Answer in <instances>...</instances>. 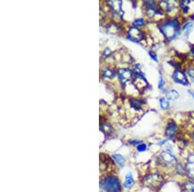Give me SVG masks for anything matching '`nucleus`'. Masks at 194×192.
<instances>
[{"mask_svg":"<svg viewBox=\"0 0 194 192\" xmlns=\"http://www.w3.org/2000/svg\"><path fill=\"white\" fill-rule=\"evenodd\" d=\"M182 190L184 192H194V182H186V183L183 184Z\"/></svg>","mask_w":194,"mask_h":192,"instance_id":"10","label":"nucleus"},{"mask_svg":"<svg viewBox=\"0 0 194 192\" xmlns=\"http://www.w3.org/2000/svg\"><path fill=\"white\" fill-rule=\"evenodd\" d=\"M113 157L114 158L115 160L117 162V163L119 165H120V166H123L124 165L125 160H124V158L122 157V155H120L119 154H115V155H113Z\"/></svg>","mask_w":194,"mask_h":192,"instance_id":"15","label":"nucleus"},{"mask_svg":"<svg viewBox=\"0 0 194 192\" xmlns=\"http://www.w3.org/2000/svg\"><path fill=\"white\" fill-rule=\"evenodd\" d=\"M147 149V146L145 144H139L137 146V149L140 152H143V151H146Z\"/></svg>","mask_w":194,"mask_h":192,"instance_id":"18","label":"nucleus"},{"mask_svg":"<svg viewBox=\"0 0 194 192\" xmlns=\"http://www.w3.org/2000/svg\"><path fill=\"white\" fill-rule=\"evenodd\" d=\"M179 95L176 90H170L166 94V96L168 100H176L179 97Z\"/></svg>","mask_w":194,"mask_h":192,"instance_id":"13","label":"nucleus"},{"mask_svg":"<svg viewBox=\"0 0 194 192\" xmlns=\"http://www.w3.org/2000/svg\"><path fill=\"white\" fill-rule=\"evenodd\" d=\"M119 78L122 83L127 82L131 78V72L128 69H122L118 71Z\"/></svg>","mask_w":194,"mask_h":192,"instance_id":"8","label":"nucleus"},{"mask_svg":"<svg viewBox=\"0 0 194 192\" xmlns=\"http://www.w3.org/2000/svg\"><path fill=\"white\" fill-rule=\"evenodd\" d=\"M164 86H165V82L162 78H160V82L159 84V87L160 90H164Z\"/></svg>","mask_w":194,"mask_h":192,"instance_id":"22","label":"nucleus"},{"mask_svg":"<svg viewBox=\"0 0 194 192\" xmlns=\"http://www.w3.org/2000/svg\"><path fill=\"white\" fill-rule=\"evenodd\" d=\"M188 92H189V93H190V95H191V96H193V98H194V93H192L191 91H188Z\"/></svg>","mask_w":194,"mask_h":192,"instance_id":"27","label":"nucleus"},{"mask_svg":"<svg viewBox=\"0 0 194 192\" xmlns=\"http://www.w3.org/2000/svg\"><path fill=\"white\" fill-rule=\"evenodd\" d=\"M186 172L188 176L194 180V154H190L187 158Z\"/></svg>","mask_w":194,"mask_h":192,"instance_id":"5","label":"nucleus"},{"mask_svg":"<svg viewBox=\"0 0 194 192\" xmlns=\"http://www.w3.org/2000/svg\"><path fill=\"white\" fill-rule=\"evenodd\" d=\"M104 131V133H107V132H108V133H110L111 132V127L109 126H108V125H104V129H102Z\"/></svg>","mask_w":194,"mask_h":192,"instance_id":"23","label":"nucleus"},{"mask_svg":"<svg viewBox=\"0 0 194 192\" xmlns=\"http://www.w3.org/2000/svg\"><path fill=\"white\" fill-rule=\"evenodd\" d=\"M160 107L164 110L168 109L170 106L169 102L165 98H161L160 100Z\"/></svg>","mask_w":194,"mask_h":192,"instance_id":"17","label":"nucleus"},{"mask_svg":"<svg viewBox=\"0 0 194 192\" xmlns=\"http://www.w3.org/2000/svg\"><path fill=\"white\" fill-rule=\"evenodd\" d=\"M160 164L165 167H172L177 165V158L169 151H163L159 157Z\"/></svg>","mask_w":194,"mask_h":192,"instance_id":"3","label":"nucleus"},{"mask_svg":"<svg viewBox=\"0 0 194 192\" xmlns=\"http://www.w3.org/2000/svg\"><path fill=\"white\" fill-rule=\"evenodd\" d=\"M192 26V23H187L186 25H185V26H184V29H190Z\"/></svg>","mask_w":194,"mask_h":192,"instance_id":"25","label":"nucleus"},{"mask_svg":"<svg viewBox=\"0 0 194 192\" xmlns=\"http://www.w3.org/2000/svg\"><path fill=\"white\" fill-rule=\"evenodd\" d=\"M134 184V180L133 179L132 175L129 173L128 174L126 177V179H125V182H124V186L126 188H129L130 187H131Z\"/></svg>","mask_w":194,"mask_h":192,"instance_id":"12","label":"nucleus"},{"mask_svg":"<svg viewBox=\"0 0 194 192\" xmlns=\"http://www.w3.org/2000/svg\"><path fill=\"white\" fill-rule=\"evenodd\" d=\"M149 54L151 56V57L154 59V60H155V61H157V56L156 55V54L154 53V52H150L149 53Z\"/></svg>","mask_w":194,"mask_h":192,"instance_id":"24","label":"nucleus"},{"mask_svg":"<svg viewBox=\"0 0 194 192\" xmlns=\"http://www.w3.org/2000/svg\"><path fill=\"white\" fill-rule=\"evenodd\" d=\"M189 2H187V1H185V2H182V3H181V7L182 8L185 10V11H187L188 9V4Z\"/></svg>","mask_w":194,"mask_h":192,"instance_id":"20","label":"nucleus"},{"mask_svg":"<svg viewBox=\"0 0 194 192\" xmlns=\"http://www.w3.org/2000/svg\"><path fill=\"white\" fill-rule=\"evenodd\" d=\"M161 31L168 39L175 38L179 32L178 24L176 21H170L165 23L161 27Z\"/></svg>","mask_w":194,"mask_h":192,"instance_id":"2","label":"nucleus"},{"mask_svg":"<svg viewBox=\"0 0 194 192\" xmlns=\"http://www.w3.org/2000/svg\"><path fill=\"white\" fill-rule=\"evenodd\" d=\"M177 127L174 123H170L166 130V135L168 138H172L175 136V135L177 133Z\"/></svg>","mask_w":194,"mask_h":192,"instance_id":"9","label":"nucleus"},{"mask_svg":"<svg viewBox=\"0 0 194 192\" xmlns=\"http://www.w3.org/2000/svg\"><path fill=\"white\" fill-rule=\"evenodd\" d=\"M131 106L132 107H134L136 110H139L141 108V104L142 102L140 100H136V99H132L130 101Z\"/></svg>","mask_w":194,"mask_h":192,"instance_id":"14","label":"nucleus"},{"mask_svg":"<svg viewBox=\"0 0 194 192\" xmlns=\"http://www.w3.org/2000/svg\"><path fill=\"white\" fill-rule=\"evenodd\" d=\"M173 78L176 82L186 86L188 84L186 76L182 72L180 71V70H176V71H175V73H173Z\"/></svg>","mask_w":194,"mask_h":192,"instance_id":"7","label":"nucleus"},{"mask_svg":"<svg viewBox=\"0 0 194 192\" xmlns=\"http://www.w3.org/2000/svg\"><path fill=\"white\" fill-rule=\"evenodd\" d=\"M188 73L190 77L194 80V69H190L188 70Z\"/></svg>","mask_w":194,"mask_h":192,"instance_id":"21","label":"nucleus"},{"mask_svg":"<svg viewBox=\"0 0 194 192\" xmlns=\"http://www.w3.org/2000/svg\"><path fill=\"white\" fill-rule=\"evenodd\" d=\"M103 76L106 78H113L115 76V74L111 70L106 69L103 70Z\"/></svg>","mask_w":194,"mask_h":192,"instance_id":"16","label":"nucleus"},{"mask_svg":"<svg viewBox=\"0 0 194 192\" xmlns=\"http://www.w3.org/2000/svg\"><path fill=\"white\" fill-rule=\"evenodd\" d=\"M144 21L143 19H137L134 22V24L135 26H142L144 25Z\"/></svg>","mask_w":194,"mask_h":192,"instance_id":"19","label":"nucleus"},{"mask_svg":"<svg viewBox=\"0 0 194 192\" xmlns=\"http://www.w3.org/2000/svg\"><path fill=\"white\" fill-rule=\"evenodd\" d=\"M100 186L106 192H119L121 190L120 182L115 177H107L101 180Z\"/></svg>","mask_w":194,"mask_h":192,"instance_id":"1","label":"nucleus"},{"mask_svg":"<svg viewBox=\"0 0 194 192\" xmlns=\"http://www.w3.org/2000/svg\"><path fill=\"white\" fill-rule=\"evenodd\" d=\"M112 8H113L114 11L117 13H120L122 11L121 8V3L122 2L120 1H111L109 2Z\"/></svg>","mask_w":194,"mask_h":192,"instance_id":"11","label":"nucleus"},{"mask_svg":"<svg viewBox=\"0 0 194 192\" xmlns=\"http://www.w3.org/2000/svg\"><path fill=\"white\" fill-rule=\"evenodd\" d=\"M128 34H129V38L132 40V41L137 42L140 41V40L142 39V33L138 28L135 27H131Z\"/></svg>","mask_w":194,"mask_h":192,"instance_id":"6","label":"nucleus"},{"mask_svg":"<svg viewBox=\"0 0 194 192\" xmlns=\"http://www.w3.org/2000/svg\"><path fill=\"white\" fill-rule=\"evenodd\" d=\"M163 182V177L158 174H151L147 177L146 183L148 186L153 188H157L162 185Z\"/></svg>","mask_w":194,"mask_h":192,"instance_id":"4","label":"nucleus"},{"mask_svg":"<svg viewBox=\"0 0 194 192\" xmlns=\"http://www.w3.org/2000/svg\"><path fill=\"white\" fill-rule=\"evenodd\" d=\"M130 143L131 144H139V143H141L140 141H130Z\"/></svg>","mask_w":194,"mask_h":192,"instance_id":"26","label":"nucleus"}]
</instances>
